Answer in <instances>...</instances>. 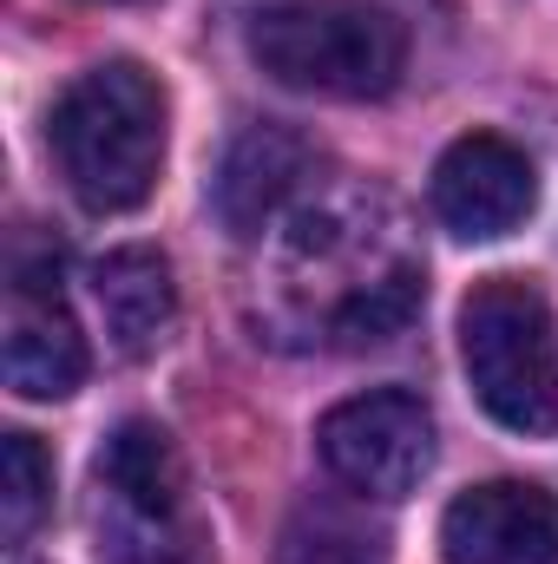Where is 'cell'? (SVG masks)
<instances>
[{
    "label": "cell",
    "mask_w": 558,
    "mask_h": 564,
    "mask_svg": "<svg viewBox=\"0 0 558 564\" xmlns=\"http://www.w3.org/2000/svg\"><path fill=\"white\" fill-rule=\"evenodd\" d=\"M250 59L322 99H382L408 73V26L375 0H277L250 20Z\"/></svg>",
    "instance_id": "cell-2"
},
{
    "label": "cell",
    "mask_w": 558,
    "mask_h": 564,
    "mask_svg": "<svg viewBox=\"0 0 558 564\" xmlns=\"http://www.w3.org/2000/svg\"><path fill=\"white\" fill-rule=\"evenodd\" d=\"M447 564H558V499L526 479H486L440 512Z\"/></svg>",
    "instance_id": "cell-7"
},
{
    "label": "cell",
    "mask_w": 558,
    "mask_h": 564,
    "mask_svg": "<svg viewBox=\"0 0 558 564\" xmlns=\"http://www.w3.org/2000/svg\"><path fill=\"white\" fill-rule=\"evenodd\" d=\"M460 361L473 401L506 433L558 426V335L552 308L526 276H486L460 302Z\"/></svg>",
    "instance_id": "cell-3"
},
{
    "label": "cell",
    "mask_w": 558,
    "mask_h": 564,
    "mask_svg": "<svg viewBox=\"0 0 558 564\" xmlns=\"http://www.w3.org/2000/svg\"><path fill=\"white\" fill-rule=\"evenodd\" d=\"M53 158L73 197L99 217L139 210L164 164V86L139 59L86 66L53 106Z\"/></svg>",
    "instance_id": "cell-1"
},
{
    "label": "cell",
    "mask_w": 558,
    "mask_h": 564,
    "mask_svg": "<svg viewBox=\"0 0 558 564\" xmlns=\"http://www.w3.org/2000/svg\"><path fill=\"white\" fill-rule=\"evenodd\" d=\"M315 453L355 499L395 506V499L420 492V479L433 473V414H427V401L401 394V388H375V394H355L322 414Z\"/></svg>",
    "instance_id": "cell-5"
},
{
    "label": "cell",
    "mask_w": 558,
    "mask_h": 564,
    "mask_svg": "<svg viewBox=\"0 0 558 564\" xmlns=\"http://www.w3.org/2000/svg\"><path fill=\"white\" fill-rule=\"evenodd\" d=\"M0 368L20 401H66L86 381V335L60 302V282L46 276H13L7 315H0Z\"/></svg>",
    "instance_id": "cell-8"
},
{
    "label": "cell",
    "mask_w": 558,
    "mask_h": 564,
    "mask_svg": "<svg viewBox=\"0 0 558 564\" xmlns=\"http://www.w3.org/2000/svg\"><path fill=\"white\" fill-rule=\"evenodd\" d=\"M433 217L466 237V243H493V237H513L533 204H539V177H533V158L500 132H466L440 151L433 164Z\"/></svg>",
    "instance_id": "cell-6"
},
{
    "label": "cell",
    "mask_w": 558,
    "mask_h": 564,
    "mask_svg": "<svg viewBox=\"0 0 558 564\" xmlns=\"http://www.w3.org/2000/svg\"><path fill=\"white\" fill-rule=\"evenodd\" d=\"M277 564H388V532L348 499H302L282 525Z\"/></svg>",
    "instance_id": "cell-11"
},
{
    "label": "cell",
    "mask_w": 558,
    "mask_h": 564,
    "mask_svg": "<svg viewBox=\"0 0 558 564\" xmlns=\"http://www.w3.org/2000/svg\"><path fill=\"white\" fill-rule=\"evenodd\" d=\"M93 525L112 564H197L191 479L158 421H126L93 459Z\"/></svg>",
    "instance_id": "cell-4"
},
{
    "label": "cell",
    "mask_w": 558,
    "mask_h": 564,
    "mask_svg": "<svg viewBox=\"0 0 558 564\" xmlns=\"http://www.w3.org/2000/svg\"><path fill=\"white\" fill-rule=\"evenodd\" d=\"M46 512H53V459L33 433H7L0 440V545L20 552Z\"/></svg>",
    "instance_id": "cell-12"
},
{
    "label": "cell",
    "mask_w": 558,
    "mask_h": 564,
    "mask_svg": "<svg viewBox=\"0 0 558 564\" xmlns=\"http://www.w3.org/2000/svg\"><path fill=\"white\" fill-rule=\"evenodd\" d=\"M93 302L106 315V335L126 361L151 355L178 315V282L158 250H112L93 263Z\"/></svg>",
    "instance_id": "cell-9"
},
{
    "label": "cell",
    "mask_w": 558,
    "mask_h": 564,
    "mask_svg": "<svg viewBox=\"0 0 558 564\" xmlns=\"http://www.w3.org/2000/svg\"><path fill=\"white\" fill-rule=\"evenodd\" d=\"M302 171H309V144L296 139V132H282V126H250L244 139L230 144L224 171H217V217H224L237 237L264 230V224L277 217V204L302 184Z\"/></svg>",
    "instance_id": "cell-10"
}]
</instances>
